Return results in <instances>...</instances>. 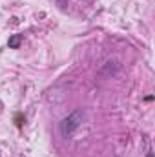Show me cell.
<instances>
[{"mask_svg": "<svg viewBox=\"0 0 155 157\" xmlns=\"http://www.w3.org/2000/svg\"><path fill=\"white\" fill-rule=\"evenodd\" d=\"M20 44H22V35H13V37H9V40H7V46L13 48V49H17Z\"/></svg>", "mask_w": 155, "mask_h": 157, "instance_id": "obj_2", "label": "cell"}, {"mask_svg": "<svg viewBox=\"0 0 155 157\" xmlns=\"http://www.w3.org/2000/svg\"><path fill=\"white\" fill-rule=\"evenodd\" d=\"M82 119H84V112H82V110H75V112H71L68 117H64L62 121H60V124H59V132H60V135L70 137L78 126H80Z\"/></svg>", "mask_w": 155, "mask_h": 157, "instance_id": "obj_1", "label": "cell"}, {"mask_svg": "<svg viewBox=\"0 0 155 157\" xmlns=\"http://www.w3.org/2000/svg\"><path fill=\"white\" fill-rule=\"evenodd\" d=\"M146 157H153V154H152V152H150V154H148V155H146Z\"/></svg>", "mask_w": 155, "mask_h": 157, "instance_id": "obj_3", "label": "cell"}]
</instances>
